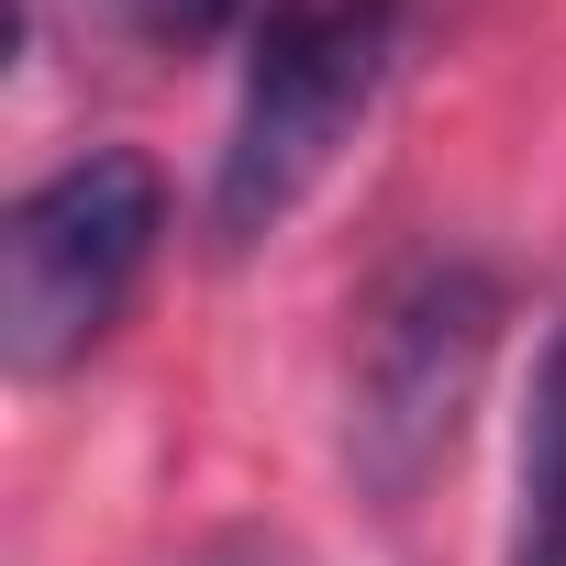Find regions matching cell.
Segmentation results:
<instances>
[{
	"label": "cell",
	"mask_w": 566,
	"mask_h": 566,
	"mask_svg": "<svg viewBox=\"0 0 566 566\" xmlns=\"http://www.w3.org/2000/svg\"><path fill=\"white\" fill-rule=\"evenodd\" d=\"M400 12L411 0H266L255 45H244V101L211 167V244L244 255L290 222L323 167L345 156V134L367 123L389 56H400Z\"/></svg>",
	"instance_id": "cell-1"
},
{
	"label": "cell",
	"mask_w": 566,
	"mask_h": 566,
	"mask_svg": "<svg viewBox=\"0 0 566 566\" xmlns=\"http://www.w3.org/2000/svg\"><path fill=\"white\" fill-rule=\"evenodd\" d=\"M167 233V178L134 145H90L56 178H34L0 222V367L67 378L123 323Z\"/></svg>",
	"instance_id": "cell-2"
},
{
	"label": "cell",
	"mask_w": 566,
	"mask_h": 566,
	"mask_svg": "<svg viewBox=\"0 0 566 566\" xmlns=\"http://www.w3.org/2000/svg\"><path fill=\"white\" fill-rule=\"evenodd\" d=\"M489 345H500V277H489V266L422 255V266H400L389 290H378V312H367V334H356L345 455H356V478H367L389 511L444 467V444H455V422H467V400H478Z\"/></svg>",
	"instance_id": "cell-3"
},
{
	"label": "cell",
	"mask_w": 566,
	"mask_h": 566,
	"mask_svg": "<svg viewBox=\"0 0 566 566\" xmlns=\"http://www.w3.org/2000/svg\"><path fill=\"white\" fill-rule=\"evenodd\" d=\"M511 566H566V323L533 356L522 467H511Z\"/></svg>",
	"instance_id": "cell-4"
},
{
	"label": "cell",
	"mask_w": 566,
	"mask_h": 566,
	"mask_svg": "<svg viewBox=\"0 0 566 566\" xmlns=\"http://www.w3.org/2000/svg\"><path fill=\"white\" fill-rule=\"evenodd\" d=\"M255 12V0H112V23L134 34V45H211V34H233Z\"/></svg>",
	"instance_id": "cell-5"
},
{
	"label": "cell",
	"mask_w": 566,
	"mask_h": 566,
	"mask_svg": "<svg viewBox=\"0 0 566 566\" xmlns=\"http://www.w3.org/2000/svg\"><path fill=\"white\" fill-rule=\"evenodd\" d=\"M189 566H301L290 544H266V533H233V544H200Z\"/></svg>",
	"instance_id": "cell-6"
}]
</instances>
